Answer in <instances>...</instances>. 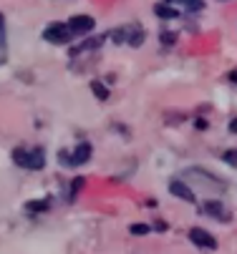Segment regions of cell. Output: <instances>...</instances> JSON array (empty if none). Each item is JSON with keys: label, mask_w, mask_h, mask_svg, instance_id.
<instances>
[{"label": "cell", "mask_w": 237, "mask_h": 254, "mask_svg": "<svg viewBox=\"0 0 237 254\" xmlns=\"http://www.w3.org/2000/svg\"><path fill=\"white\" fill-rule=\"evenodd\" d=\"M174 5H182V8H184V10H189V13H194V10H202V8H205V3H202V0H194V3H192V0H177Z\"/></svg>", "instance_id": "obj_12"}, {"label": "cell", "mask_w": 237, "mask_h": 254, "mask_svg": "<svg viewBox=\"0 0 237 254\" xmlns=\"http://www.w3.org/2000/svg\"><path fill=\"white\" fill-rule=\"evenodd\" d=\"M222 161L237 169V149H230V151H225V154H222Z\"/></svg>", "instance_id": "obj_15"}, {"label": "cell", "mask_w": 237, "mask_h": 254, "mask_svg": "<svg viewBox=\"0 0 237 254\" xmlns=\"http://www.w3.org/2000/svg\"><path fill=\"white\" fill-rule=\"evenodd\" d=\"M51 206V199H41V201H28L25 204V211H30V214H41V211H46Z\"/></svg>", "instance_id": "obj_10"}, {"label": "cell", "mask_w": 237, "mask_h": 254, "mask_svg": "<svg viewBox=\"0 0 237 254\" xmlns=\"http://www.w3.org/2000/svg\"><path fill=\"white\" fill-rule=\"evenodd\" d=\"M91 93H93L98 101H106V98H109V88L101 83V81H93V83H91Z\"/></svg>", "instance_id": "obj_11"}, {"label": "cell", "mask_w": 237, "mask_h": 254, "mask_svg": "<svg viewBox=\"0 0 237 254\" xmlns=\"http://www.w3.org/2000/svg\"><path fill=\"white\" fill-rule=\"evenodd\" d=\"M187 237H189V242H194L199 249H207V252H215V249H217V239H215L207 229L192 227V229L187 232Z\"/></svg>", "instance_id": "obj_5"}, {"label": "cell", "mask_w": 237, "mask_h": 254, "mask_svg": "<svg viewBox=\"0 0 237 254\" xmlns=\"http://www.w3.org/2000/svg\"><path fill=\"white\" fill-rule=\"evenodd\" d=\"M13 164H18L20 169L28 171H41L46 166V151L41 146H33V149H13Z\"/></svg>", "instance_id": "obj_1"}, {"label": "cell", "mask_w": 237, "mask_h": 254, "mask_svg": "<svg viewBox=\"0 0 237 254\" xmlns=\"http://www.w3.org/2000/svg\"><path fill=\"white\" fill-rule=\"evenodd\" d=\"M109 38L119 46V43H129L131 48H139L142 43H144V30H142V25H124V28H119V30H114Z\"/></svg>", "instance_id": "obj_2"}, {"label": "cell", "mask_w": 237, "mask_h": 254, "mask_svg": "<svg viewBox=\"0 0 237 254\" xmlns=\"http://www.w3.org/2000/svg\"><path fill=\"white\" fill-rule=\"evenodd\" d=\"M230 131H232V133H237V119H232V121H230Z\"/></svg>", "instance_id": "obj_19"}, {"label": "cell", "mask_w": 237, "mask_h": 254, "mask_svg": "<svg viewBox=\"0 0 237 254\" xmlns=\"http://www.w3.org/2000/svg\"><path fill=\"white\" fill-rule=\"evenodd\" d=\"M154 15L161 18V20H172V18L179 15V10L174 8V3H157L154 5Z\"/></svg>", "instance_id": "obj_9"}, {"label": "cell", "mask_w": 237, "mask_h": 254, "mask_svg": "<svg viewBox=\"0 0 237 254\" xmlns=\"http://www.w3.org/2000/svg\"><path fill=\"white\" fill-rule=\"evenodd\" d=\"M194 124H197V128H199V131H205V128H207V121H205V119H197Z\"/></svg>", "instance_id": "obj_18"}, {"label": "cell", "mask_w": 237, "mask_h": 254, "mask_svg": "<svg viewBox=\"0 0 237 254\" xmlns=\"http://www.w3.org/2000/svg\"><path fill=\"white\" fill-rule=\"evenodd\" d=\"M129 229H131V234H137V237H144V234H149V232H152V227H149V224H131Z\"/></svg>", "instance_id": "obj_16"}, {"label": "cell", "mask_w": 237, "mask_h": 254, "mask_svg": "<svg viewBox=\"0 0 237 254\" xmlns=\"http://www.w3.org/2000/svg\"><path fill=\"white\" fill-rule=\"evenodd\" d=\"M71 38H74V33L69 30V23H51V25L43 30V41H48V43L63 46V43H69Z\"/></svg>", "instance_id": "obj_4"}, {"label": "cell", "mask_w": 237, "mask_h": 254, "mask_svg": "<svg viewBox=\"0 0 237 254\" xmlns=\"http://www.w3.org/2000/svg\"><path fill=\"white\" fill-rule=\"evenodd\" d=\"M159 41H161V46H164V48H172V46L177 43V33H172V30H164V33L159 35Z\"/></svg>", "instance_id": "obj_13"}, {"label": "cell", "mask_w": 237, "mask_h": 254, "mask_svg": "<svg viewBox=\"0 0 237 254\" xmlns=\"http://www.w3.org/2000/svg\"><path fill=\"white\" fill-rule=\"evenodd\" d=\"M232 83H237V70H230V76H227Z\"/></svg>", "instance_id": "obj_20"}, {"label": "cell", "mask_w": 237, "mask_h": 254, "mask_svg": "<svg viewBox=\"0 0 237 254\" xmlns=\"http://www.w3.org/2000/svg\"><path fill=\"white\" fill-rule=\"evenodd\" d=\"M93 28H96V20L91 15H74V18H69V30L74 35H86Z\"/></svg>", "instance_id": "obj_7"}, {"label": "cell", "mask_w": 237, "mask_h": 254, "mask_svg": "<svg viewBox=\"0 0 237 254\" xmlns=\"http://www.w3.org/2000/svg\"><path fill=\"white\" fill-rule=\"evenodd\" d=\"M81 187H83V179H81V176H79V179H74V181H71V187H69V196H66V199H74V196L79 194V189H81Z\"/></svg>", "instance_id": "obj_14"}, {"label": "cell", "mask_w": 237, "mask_h": 254, "mask_svg": "<svg viewBox=\"0 0 237 254\" xmlns=\"http://www.w3.org/2000/svg\"><path fill=\"white\" fill-rule=\"evenodd\" d=\"M169 194L179 196V199H184V201H189V204H197V196H194L192 187H187L182 179H172V181H169Z\"/></svg>", "instance_id": "obj_8"}, {"label": "cell", "mask_w": 237, "mask_h": 254, "mask_svg": "<svg viewBox=\"0 0 237 254\" xmlns=\"http://www.w3.org/2000/svg\"><path fill=\"white\" fill-rule=\"evenodd\" d=\"M202 211H205L207 216H212V219H217V222H230L232 219V214L225 209V204L215 201V199H207L205 204H202Z\"/></svg>", "instance_id": "obj_6"}, {"label": "cell", "mask_w": 237, "mask_h": 254, "mask_svg": "<svg viewBox=\"0 0 237 254\" xmlns=\"http://www.w3.org/2000/svg\"><path fill=\"white\" fill-rule=\"evenodd\" d=\"M91 151H93L91 143H88V141H81L71 154H69V151H61V154H58V161H61L63 166H81V164H86V161L91 159Z\"/></svg>", "instance_id": "obj_3"}, {"label": "cell", "mask_w": 237, "mask_h": 254, "mask_svg": "<svg viewBox=\"0 0 237 254\" xmlns=\"http://www.w3.org/2000/svg\"><path fill=\"white\" fill-rule=\"evenodd\" d=\"M5 51V23H3V15H0V53Z\"/></svg>", "instance_id": "obj_17"}]
</instances>
